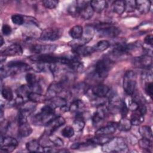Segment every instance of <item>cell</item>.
Wrapping results in <instances>:
<instances>
[{
    "mask_svg": "<svg viewBox=\"0 0 153 153\" xmlns=\"http://www.w3.org/2000/svg\"><path fill=\"white\" fill-rule=\"evenodd\" d=\"M32 69L28 64L22 61H11L5 66L1 68V78H6L17 74L30 71Z\"/></svg>",
    "mask_w": 153,
    "mask_h": 153,
    "instance_id": "6da1fadb",
    "label": "cell"
},
{
    "mask_svg": "<svg viewBox=\"0 0 153 153\" xmlns=\"http://www.w3.org/2000/svg\"><path fill=\"white\" fill-rule=\"evenodd\" d=\"M56 117L55 108L50 104L45 105L41 108V112L33 117L32 123L35 126H45Z\"/></svg>",
    "mask_w": 153,
    "mask_h": 153,
    "instance_id": "7a4b0ae2",
    "label": "cell"
},
{
    "mask_svg": "<svg viewBox=\"0 0 153 153\" xmlns=\"http://www.w3.org/2000/svg\"><path fill=\"white\" fill-rule=\"evenodd\" d=\"M102 151L105 152H127V145L125 140L121 137H112L111 139L102 145Z\"/></svg>",
    "mask_w": 153,
    "mask_h": 153,
    "instance_id": "3957f363",
    "label": "cell"
},
{
    "mask_svg": "<svg viewBox=\"0 0 153 153\" xmlns=\"http://www.w3.org/2000/svg\"><path fill=\"white\" fill-rule=\"evenodd\" d=\"M94 29L102 36L109 38H115L120 33V30L116 26L111 23H104L96 25Z\"/></svg>",
    "mask_w": 153,
    "mask_h": 153,
    "instance_id": "277c9868",
    "label": "cell"
},
{
    "mask_svg": "<svg viewBox=\"0 0 153 153\" xmlns=\"http://www.w3.org/2000/svg\"><path fill=\"white\" fill-rule=\"evenodd\" d=\"M113 66V61L109 58H103L97 62L94 68V74L99 78H106L111 68Z\"/></svg>",
    "mask_w": 153,
    "mask_h": 153,
    "instance_id": "5b68a950",
    "label": "cell"
},
{
    "mask_svg": "<svg viewBox=\"0 0 153 153\" xmlns=\"http://www.w3.org/2000/svg\"><path fill=\"white\" fill-rule=\"evenodd\" d=\"M136 86V76L133 71H127L123 78V87L125 93L130 96L134 93Z\"/></svg>",
    "mask_w": 153,
    "mask_h": 153,
    "instance_id": "8992f818",
    "label": "cell"
},
{
    "mask_svg": "<svg viewBox=\"0 0 153 153\" xmlns=\"http://www.w3.org/2000/svg\"><path fill=\"white\" fill-rule=\"evenodd\" d=\"M75 4L78 9V16H80L84 20H88L91 18L94 11L90 4V1H76Z\"/></svg>",
    "mask_w": 153,
    "mask_h": 153,
    "instance_id": "52a82bcc",
    "label": "cell"
},
{
    "mask_svg": "<svg viewBox=\"0 0 153 153\" xmlns=\"http://www.w3.org/2000/svg\"><path fill=\"white\" fill-rule=\"evenodd\" d=\"M62 35V30L57 27H50L44 29L41 33L40 39L42 41H54L59 39Z\"/></svg>",
    "mask_w": 153,
    "mask_h": 153,
    "instance_id": "ba28073f",
    "label": "cell"
},
{
    "mask_svg": "<svg viewBox=\"0 0 153 153\" xmlns=\"http://www.w3.org/2000/svg\"><path fill=\"white\" fill-rule=\"evenodd\" d=\"M18 141L13 137L1 136V152H13L18 145Z\"/></svg>",
    "mask_w": 153,
    "mask_h": 153,
    "instance_id": "9c48e42d",
    "label": "cell"
},
{
    "mask_svg": "<svg viewBox=\"0 0 153 153\" xmlns=\"http://www.w3.org/2000/svg\"><path fill=\"white\" fill-rule=\"evenodd\" d=\"M65 120L63 117L56 116L47 125L45 126V133L48 134H53L59 127L65 124Z\"/></svg>",
    "mask_w": 153,
    "mask_h": 153,
    "instance_id": "30bf717a",
    "label": "cell"
},
{
    "mask_svg": "<svg viewBox=\"0 0 153 153\" xmlns=\"http://www.w3.org/2000/svg\"><path fill=\"white\" fill-rule=\"evenodd\" d=\"M134 65L139 68L149 70L152 68V56L148 54H145L134 59Z\"/></svg>",
    "mask_w": 153,
    "mask_h": 153,
    "instance_id": "8fae6325",
    "label": "cell"
},
{
    "mask_svg": "<svg viewBox=\"0 0 153 153\" xmlns=\"http://www.w3.org/2000/svg\"><path fill=\"white\" fill-rule=\"evenodd\" d=\"M29 59L33 62L42 63H58L59 57H54L50 54H34L29 57Z\"/></svg>",
    "mask_w": 153,
    "mask_h": 153,
    "instance_id": "7c38bea8",
    "label": "cell"
},
{
    "mask_svg": "<svg viewBox=\"0 0 153 153\" xmlns=\"http://www.w3.org/2000/svg\"><path fill=\"white\" fill-rule=\"evenodd\" d=\"M56 48V45L35 44L30 47V50L35 54H50L54 52Z\"/></svg>",
    "mask_w": 153,
    "mask_h": 153,
    "instance_id": "4fadbf2b",
    "label": "cell"
},
{
    "mask_svg": "<svg viewBox=\"0 0 153 153\" xmlns=\"http://www.w3.org/2000/svg\"><path fill=\"white\" fill-rule=\"evenodd\" d=\"M64 85L65 83L60 81L50 84L47 89V91L45 94L47 100L51 99L53 97L56 96L59 93L62 92L63 89Z\"/></svg>",
    "mask_w": 153,
    "mask_h": 153,
    "instance_id": "5bb4252c",
    "label": "cell"
},
{
    "mask_svg": "<svg viewBox=\"0 0 153 153\" xmlns=\"http://www.w3.org/2000/svg\"><path fill=\"white\" fill-rule=\"evenodd\" d=\"M23 53L22 46L17 43L13 44L5 48L2 53L1 56H20Z\"/></svg>",
    "mask_w": 153,
    "mask_h": 153,
    "instance_id": "9a60e30c",
    "label": "cell"
},
{
    "mask_svg": "<svg viewBox=\"0 0 153 153\" xmlns=\"http://www.w3.org/2000/svg\"><path fill=\"white\" fill-rule=\"evenodd\" d=\"M110 91L109 87L103 84H99L95 85L91 88V92L95 96L98 97H103L108 95Z\"/></svg>",
    "mask_w": 153,
    "mask_h": 153,
    "instance_id": "2e32d148",
    "label": "cell"
},
{
    "mask_svg": "<svg viewBox=\"0 0 153 153\" xmlns=\"http://www.w3.org/2000/svg\"><path fill=\"white\" fill-rule=\"evenodd\" d=\"M118 123L111 122L107 125L99 128L95 133L96 135H105L108 136L114 133L117 129Z\"/></svg>",
    "mask_w": 153,
    "mask_h": 153,
    "instance_id": "e0dca14e",
    "label": "cell"
},
{
    "mask_svg": "<svg viewBox=\"0 0 153 153\" xmlns=\"http://www.w3.org/2000/svg\"><path fill=\"white\" fill-rule=\"evenodd\" d=\"M108 111V106H106V105L97 106V110L94 113L92 117L93 123L94 124H96L100 122L102 120H103L105 118Z\"/></svg>",
    "mask_w": 153,
    "mask_h": 153,
    "instance_id": "ac0fdd59",
    "label": "cell"
},
{
    "mask_svg": "<svg viewBox=\"0 0 153 153\" xmlns=\"http://www.w3.org/2000/svg\"><path fill=\"white\" fill-rule=\"evenodd\" d=\"M48 100H49L50 102V105L55 109L56 108H59L61 109L65 110V111H69V107L67 106V101L62 97L56 96Z\"/></svg>",
    "mask_w": 153,
    "mask_h": 153,
    "instance_id": "d6986e66",
    "label": "cell"
},
{
    "mask_svg": "<svg viewBox=\"0 0 153 153\" xmlns=\"http://www.w3.org/2000/svg\"><path fill=\"white\" fill-rule=\"evenodd\" d=\"M72 51L76 56H87L94 52L92 47L84 45L74 47Z\"/></svg>",
    "mask_w": 153,
    "mask_h": 153,
    "instance_id": "ffe728a7",
    "label": "cell"
},
{
    "mask_svg": "<svg viewBox=\"0 0 153 153\" xmlns=\"http://www.w3.org/2000/svg\"><path fill=\"white\" fill-rule=\"evenodd\" d=\"M136 4L137 11L142 14H145L150 10L151 2L148 0H138L136 1Z\"/></svg>",
    "mask_w": 153,
    "mask_h": 153,
    "instance_id": "44dd1931",
    "label": "cell"
},
{
    "mask_svg": "<svg viewBox=\"0 0 153 153\" xmlns=\"http://www.w3.org/2000/svg\"><path fill=\"white\" fill-rule=\"evenodd\" d=\"M32 132V128L27 122L19 124L18 134L21 137L29 136Z\"/></svg>",
    "mask_w": 153,
    "mask_h": 153,
    "instance_id": "7402d4cb",
    "label": "cell"
},
{
    "mask_svg": "<svg viewBox=\"0 0 153 153\" xmlns=\"http://www.w3.org/2000/svg\"><path fill=\"white\" fill-rule=\"evenodd\" d=\"M69 34L71 38L75 40L79 39L83 35V27L80 25H75L71 28Z\"/></svg>",
    "mask_w": 153,
    "mask_h": 153,
    "instance_id": "603a6c76",
    "label": "cell"
},
{
    "mask_svg": "<svg viewBox=\"0 0 153 153\" xmlns=\"http://www.w3.org/2000/svg\"><path fill=\"white\" fill-rule=\"evenodd\" d=\"M85 126V122L82 113L76 114V117L73 123V128L75 131H81Z\"/></svg>",
    "mask_w": 153,
    "mask_h": 153,
    "instance_id": "cb8c5ba5",
    "label": "cell"
},
{
    "mask_svg": "<svg viewBox=\"0 0 153 153\" xmlns=\"http://www.w3.org/2000/svg\"><path fill=\"white\" fill-rule=\"evenodd\" d=\"M111 138L112 137H110L108 136L96 135L95 137L88 139L87 141L91 142L94 145H101L102 146L107 143L108 141H109Z\"/></svg>",
    "mask_w": 153,
    "mask_h": 153,
    "instance_id": "d4e9b609",
    "label": "cell"
},
{
    "mask_svg": "<svg viewBox=\"0 0 153 153\" xmlns=\"http://www.w3.org/2000/svg\"><path fill=\"white\" fill-rule=\"evenodd\" d=\"M131 123L132 125L139 126L144 121V115H142L137 109L133 111L131 115Z\"/></svg>",
    "mask_w": 153,
    "mask_h": 153,
    "instance_id": "484cf974",
    "label": "cell"
},
{
    "mask_svg": "<svg viewBox=\"0 0 153 153\" xmlns=\"http://www.w3.org/2000/svg\"><path fill=\"white\" fill-rule=\"evenodd\" d=\"M131 123L130 120L128 119L126 117H122L120 121L118 123L117 128L121 131H127L131 129Z\"/></svg>",
    "mask_w": 153,
    "mask_h": 153,
    "instance_id": "4316f807",
    "label": "cell"
},
{
    "mask_svg": "<svg viewBox=\"0 0 153 153\" xmlns=\"http://www.w3.org/2000/svg\"><path fill=\"white\" fill-rule=\"evenodd\" d=\"M27 98L28 100H30L32 102L34 103H38V102H42L47 100V98L45 96L42 95L39 93H36V92H33L30 91L27 96Z\"/></svg>",
    "mask_w": 153,
    "mask_h": 153,
    "instance_id": "83f0119b",
    "label": "cell"
},
{
    "mask_svg": "<svg viewBox=\"0 0 153 153\" xmlns=\"http://www.w3.org/2000/svg\"><path fill=\"white\" fill-rule=\"evenodd\" d=\"M90 4L92 7L94 12L96 11L97 13L102 12L106 6V2L105 1H97L94 0L90 1Z\"/></svg>",
    "mask_w": 153,
    "mask_h": 153,
    "instance_id": "f1b7e54d",
    "label": "cell"
},
{
    "mask_svg": "<svg viewBox=\"0 0 153 153\" xmlns=\"http://www.w3.org/2000/svg\"><path fill=\"white\" fill-rule=\"evenodd\" d=\"M26 148L28 151L31 152L41 151V146L39 144V141L36 139H33L26 144Z\"/></svg>",
    "mask_w": 153,
    "mask_h": 153,
    "instance_id": "f546056e",
    "label": "cell"
},
{
    "mask_svg": "<svg viewBox=\"0 0 153 153\" xmlns=\"http://www.w3.org/2000/svg\"><path fill=\"white\" fill-rule=\"evenodd\" d=\"M112 10L117 14H122L125 11V1H115L112 5Z\"/></svg>",
    "mask_w": 153,
    "mask_h": 153,
    "instance_id": "4dcf8cb0",
    "label": "cell"
},
{
    "mask_svg": "<svg viewBox=\"0 0 153 153\" xmlns=\"http://www.w3.org/2000/svg\"><path fill=\"white\" fill-rule=\"evenodd\" d=\"M110 46V43L107 40H100L94 44L92 47L95 52H102L106 50Z\"/></svg>",
    "mask_w": 153,
    "mask_h": 153,
    "instance_id": "1f68e13d",
    "label": "cell"
},
{
    "mask_svg": "<svg viewBox=\"0 0 153 153\" xmlns=\"http://www.w3.org/2000/svg\"><path fill=\"white\" fill-rule=\"evenodd\" d=\"M84 103L79 99L74 100L71 105L69 106V111L72 112H76V114L81 113L80 109L84 108Z\"/></svg>",
    "mask_w": 153,
    "mask_h": 153,
    "instance_id": "d6a6232c",
    "label": "cell"
},
{
    "mask_svg": "<svg viewBox=\"0 0 153 153\" xmlns=\"http://www.w3.org/2000/svg\"><path fill=\"white\" fill-rule=\"evenodd\" d=\"M139 132L142 137L152 140V131L151 128L148 126H142L139 127Z\"/></svg>",
    "mask_w": 153,
    "mask_h": 153,
    "instance_id": "836d02e7",
    "label": "cell"
},
{
    "mask_svg": "<svg viewBox=\"0 0 153 153\" xmlns=\"http://www.w3.org/2000/svg\"><path fill=\"white\" fill-rule=\"evenodd\" d=\"M1 94L4 99L10 102L14 99L13 92L11 88L7 86H4L2 87L1 90Z\"/></svg>",
    "mask_w": 153,
    "mask_h": 153,
    "instance_id": "e575fe53",
    "label": "cell"
},
{
    "mask_svg": "<svg viewBox=\"0 0 153 153\" xmlns=\"http://www.w3.org/2000/svg\"><path fill=\"white\" fill-rule=\"evenodd\" d=\"M138 144L141 148L145 149L147 151H149V149H152V140L149 139L142 137L139 140Z\"/></svg>",
    "mask_w": 153,
    "mask_h": 153,
    "instance_id": "d590c367",
    "label": "cell"
},
{
    "mask_svg": "<svg viewBox=\"0 0 153 153\" xmlns=\"http://www.w3.org/2000/svg\"><path fill=\"white\" fill-rule=\"evenodd\" d=\"M145 81H146L145 85H144L145 91L148 96H149L151 98H152V94H153L152 79H146Z\"/></svg>",
    "mask_w": 153,
    "mask_h": 153,
    "instance_id": "8d00e7d4",
    "label": "cell"
},
{
    "mask_svg": "<svg viewBox=\"0 0 153 153\" xmlns=\"http://www.w3.org/2000/svg\"><path fill=\"white\" fill-rule=\"evenodd\" d=\"M26 78V81L27 82V84L29 86H33L38 83H39L38 82V79L37 78V76L32 73H27L26 75L25 76Z\"/></svg>",
    "mask_w": 153,
    "mask_h": 153,
    "instance_id": "74e56055",
    "label": "cell"
},
{
    "mask_svg": "<svg viewBox=\"0 0 153 153\" xmlns=\"http://www.w3.org/2000/svg\"><path fill=\"white\" fill-rule=\"evenodd\" d=\"M75 130L72 126H68L63 128L61 131L62 135L66 138H70L74 135Z\"/></svg>",
    "mask_w": 153,
    "mask_h": 153,
    "instance_id": "f35d334b",
    "label": "cell"
},
{
    "mask_svg": "<svg viewBox=\"0 0 153 153\" xmlns=\"http://www.w3.org/2000/svg\"><path fill=\"white\" fill-rule=\"evenodd\" d=\"M50 141L56 146H62L64 144L63 140L58 136L53 135V134L48 135Z\"/></svg>",
    "mask_w": 153,
    "mask_h": 153,
    "instance_id": "ab89813d",
    "label": "cell"
},
{
    "mask_svg": "<svg viewBox=\"0 0 153 153\" xmlns=\"http://www.w3.org/2000/svg\"><path fill=\"white\" fill-rule=\"evenodd\" d=\"M136 9V1H125V11L132 12Z\"/></svg>",
    "mask_w": 153,
    "mask_h": 153,
    "instance_id": "60d3db41",
    "label": "cell"
},
{
    "mask_svg": "<svg viewBox=\"0 0 153 153\" xmlns=\"http://www.w3.org/2000/svg\"><path fill=\"white\" fill-rule=\"evenodd\" d=\"M42 2L43 6L48 9L55 8L59 3L58 1L56 0H44Z\"/></svg>",
    "mask_w": 153,
    "mask_h": 153,
    "instance_id": "b9f144b4",
    "label": "cell"
},
{
    "mask_svg": "<svg viewBox=\"0 0 153 153\" xmlns=\"http://www.w3.org/2000/svg\"><path fill=\"white\" fill-rule=\"evenodd\" d=\"M12 22L17 25H22L25 22L24 17L20 14H13L11 16Z\"/></svg>",
    "mask_w": 153,
    "mask_h": 153,
    "instance_id": "7bdbcfd3",
    "label": "cell"
},
{
    "mask_svg": "<svg viewBox=\"0 0 153 153\" xmlns=\"http://www.w3.org/2000/svg\"><path fill=\"white\" fill-rule=\"evenodd\" d=\"M31 68L37 72H41L44 71L45 69V63H39V62H34L32 64Z\"/></svg>",
    "mask_w": 153,
    "mask_h": 153,
    "instance_id": "ee69618b",
    "label": "cell"
},
{
    "mask_svg": "<svg viewBox=\"0 0 153 153\" xmlns=\"http://www.w3.org/2000/svg\"><path fill=\"white\" fill-rule=\"evenodd\" d=\"M2 32L5 36L10 35L12 32V29L8 25L4 24L2 27Z\"/></svg>",
    "mask_w": 153,
    "mask_h": 153,
    "instance_id": "f6af8a7d",
    "label": "cell"
},
{
    "mask_svg": "<svg viewBox=\"0 0 153 153\" xmlns=\"http://www.w3.org/2000/svg\"><path fill=\"white\" fill-rule=\"evenodd\" d=\"M128 106H127L126 103H125V102H123V103H122V105H121V109H120V113L121 114V116L122 117H126V115L127 114L128 112Z\"/></svg>",
    "mask_w": 153,
    "mask_h": 153,
    "instance_id": "bcb514c9",
    "label": "cell"
},
{
    "mask_svg": "<svg viewBox=\"0 0 153 153\" xmlns=\"http://www.w3.org/2000/svg\"><path fill=\"white\" fill-rule=\"evenodd\" d=\"M144 42L147 45H149L150 46H152L153 43V36L152 35H148L144 39Z\"/></svg>",
    "mask_w": 153,
    "mask_h": 153,
    "instance_id": "7dc6e473",
    "label": "cell"
},
{
    "mask_svg": "<svg viewBox=\"0 0 153 153\" xmlns=\"http://www.w3.org/2000/svg\"><path fill=\"white\" fill-rule=\"evenodd\" d=\"M4 38H3V37L2 36H1V37H0V46L2 47L3 45V44H4Z\"/></svg>",
    "mask_w": 153,
    "mask_h": 153,
    "instance_id": "c3c4849f",
    "label": "cell"
}]
</instances>
